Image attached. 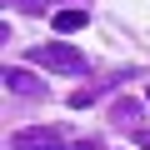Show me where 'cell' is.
Here are the masks:
<instances>
[{
  "instance_id": "6da1fadb",
  "label": "cell",
  "mask_w": 150,
  "mask_h": 150,
  "mask_svg": "<svg viewBox=\"0 0 150 150\" xmlns=\"http://www.w3.org/2000/svg\"><path fill=\"white\" fill-rule=\"evenodd\" d=\"M30 60L45 65V70H65V75L85 70V55L75 50V45H30Z\"/></svg>"
},
{
  "instance_id": "7a4b0ae2",
  "label": "cell",
  "mask_w": 150,
  "mask_h": 150,
  "mask_svg": "<svg viewBox=\"0 0 150 150\" xmlns=\"http://www.w3.org/2000/svg\"><path fill=\"white\" fill-rule=\"evenodd\" d=\"M10 150H65V135L55 125H30L10 135Z\"/></svg>"
},
{
  "instance_id": "3957f363",
  "label": "cell",
  "mask_w": 150,
  "mask_h": 150,
  "mask_svg": "<svg viewBox=\"0 0 150 150\" xmlns=\"http://www.w3.org/2000/svg\"><path fill=\"white\" fill-rule=\"evenodd\" d=\"M110 120L125 125V130H140V100H115L110 105Z\"/></svg>"
},
{
  "instance_id": "277c9868",
  "label": "cell",
  "mask_w": 150,
  "mask_h": 150,
  "mask_svg": "<svg viewBox=\"0 0 150 150\" xmlns=\"http://www.w3.org/2000/svg\"><path fill=\"white\" fill-rule=\"evenodd\" d=\"M90 20V10H80V5H70V10H55V30L60 35H70V30H80Z\"/></svg>"
},
{
  "instance_id": "5b68a950",
  "label": "cell",
  "mask_w": 150,
  "mask_h": 150,
  "mask_svg": "<svg viewBox=\"0 0 150 150\" xmlns=\"http://www.w3.org/2000/svg\"><path fill=\"white\" fill-rule=\"evenodd\" d=\"M5 85H10L15 95H35V90H40V85H35V75H30V70H10V65H5Z\"/></svg>"
},
{
  "instance_id": "8992f818",
  "label": "cell",
  "mask_w": 150,
  "mask_h": 150,
  "mask_svg": "<svg viewBox=\"0 0 150 150\" xmlns=\"http://www.w3.org/2000/svg\"><path fill=\"white\" fill-rule=\"evenodd\" d=\"M95 100H100V85H85V90H75V95H70L75 110H85V105H95Z\"/></svg>"
},
{
  "instance_id": "52a82bcc",
  "label": "cell",
  "mask_w": 150,
  "mask_h": 150,
  "mask_svg": "<svg viewBox=\"0 0 150 150\" xmlns=\"http://www.w3.org/2000/svg\"><path fill=\"white\" fill-rule=\"evenodd\" d=\"M15 5H20L25 15H40V10H45V0H15Z\"/></svg>"
},
{
  "instance_id": "ba28073f",
  "label": "cell",
  "mask_w": 150,
  "mask_h": 150,
  "mask_svg": "<svg viewBox=\"0 0 150 150\" xmlns=\"http://www.w3.org/2000/svg\"><path fill=\"white\" fill-rule=\"evenodd\" d=\"M70 150H105V145H100V140H95V135H90V140H75V145H70Z\"/></svg>"
},
{
  "instance_id": "9c48e42d",
  "label": "cell",
  "mask_w": 150,
  "mask_h": 150,
  "mask_svg": "<svg viewBox=\"0 0 150 150\" xmlns=\"http://www.w3.org/2000/svg\"><path fill=\"white\" fill-rule=\"evenodd\" d=\"M135 140H140V145L150 150V125H140V130H135Z\"/></svg>"
}]
</instances>
